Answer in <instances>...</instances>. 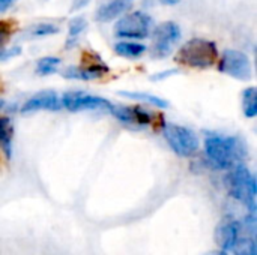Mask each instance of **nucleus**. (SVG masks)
I'll return each instance as SVG.
<instances>
[{"instance_id": "1", "label": "nucleus", "mask_w": 257, "mask_h": 255, "mask_svg": "<svg viewBox=\"0 0 257 255\" xmlns=\"http://www.w3.org/2000/svg\"><path fill=\"white\" fill-rule=\"evenodd\" d=\"M205 153L215 168L229 170L242 161L245 147L236 137L211 132L205 138Z\"/></svg>"}, {"instance_id": "2", "label": "nucleus", "mask_w": 257, "mask_h": 255, "mask_svg": "<svg viewBox=\"0 0 257 255\" xmlns=\"http://www.w3.org/2000/svg\"><path fill=\"white\" fill-rule=\"evenodd\" d=\"M227 192L232 198L239 201L248 209V213L256 215V179L253 173L244 165L236 164L229 168V173L224 179Z\"/></svg>"}, {"instance_id": "3", "label": "nucleus", "mask_w": 257, "mask_h": 255, "mask_svg": "<svg viewBox=\"0 0 257 255\" xmlns=\"http://www.w3.org/2000/svg\"><path fill=\"white\" fill-rule=\"evenodd\" d=\"M218 56V48L212 41L203 38H193L178 50L175 60L190 68L208 69L217 63Z\"/></svg>"}, {"instance_id": "4", "label": "nucleus", "mask_w": 257, "mask_h": 255, "mask_svg": "<svg viewBox=\"0 0 257 255\" xmlns=\"http://www.w3.org/2000/svg\"><path fill=\"white\" fill-rule=\"evenodd\" d=\"M163 137L170 149L181 158L193 156L199 149V138L194 131L176 123H164Z\"/></svg>"}, {"instance_id": "5", "label": "nucleus", "mask_w": 257, "mask_h": 255, "mask_svg": "<svg viewBox=\"0 0 257 255\" xmlns=\"http://www.w3.org/2000/svg\"><path fill=\"white\" fill-rule=\"evenodd\" d=\"M152 29V18L143 12H126L114 26V35L123 39H146Z\"/></svg>"}, {"instance_id": "6", "label": "nucleus", "mask_w": 257, "mask_h": 255, "mask_svg": "<svg viewBox=\"0 0 257 255\" xmlns=\"http://www.w3.org/2000/svg\"><path fill=\"white\" fill-rule=\"evenodd\" d=\"M181 27L173 21H164L154 30L152 35V57L164 59L173 53V48L181 41Z\"/></svg>"}, {"instance_id": "7", "label": "nucleus", "mask_w": 257, "mask_h": 255, "mask_svg": "<svg viewBox=\"0 0 257 255\" xmlns=\"http://www.w3.org/2000/svg\"><path fill=\"white\" fill-rule=\"evenodd\" d=\"M218 71L239 81H248L253 77V65L250 57L238 50H224L218 62Z\"/></svg>"}, {"instance_id": "8", "label": "nucleus", "mask_w": 257, "mask_h": 255, "mask_svg": "<svg viewBox=\"0 0 257 255\" xmlns=\"http://www.w3.org/2000/svg\"><path fill=\"white\" fill-rule=\"evenodd\" d=\"M62 107H65L71 113L77 111H87V110H102V111H110L111 102L105 98L84 93V92H66L62 98Z\"/></svg>"}, {"instance_id": "9", "label": "nucleus", "mask_w": 257, "mask_h": 255, "mask_svg": "<svg viewBox=\"0 0 257 255\" xmlns=\"http://www.w3.org/2000/svg\"><path fill=\"white\" fill-rule=\"evenodd\" d=\"M62 108L60 96L54 90H42L30 96L21 107L23 114L36 111H59Z\"/></svg>"}, {"instance_id": "10", "label": "nucleus", "mask_w": 257, "mask_h": 255, "mask_svg": "<svg viewBox=\"0 0 257 255\" xmlns=\"http://www.w3.org/2000/svg\"><path fill=\"white\" fill-rule=\"evenodd\" d=\"M241 230H242V227H241L239 221H236L230 216L224 218L217 225V228L214 231V240H215L218 249L229 252L233 248V245L236 243V240L239 239Z\"/></svg>"}, {"instance_id": "11", "label": "nucleus", "mask_w": 257, "mask_h": 255, "mask_svg": "<svg viewBox=\"0 0 257 255\" xmlns=\"http://www.w3.org/2000/svg\"><path fill=\"white\" fill-rule=\"evenodd\" d=\"M110 113L123 125L130 126H148L152 123V113L143 107H122L111 105Z\"/></svg>"}, {"instance_id": "12", "label": "nucleus", "mask_w": 257, "mask_h": 255, "mask_svg": "<svg viewBox=\"0 0 257 255\" xmlns=\"http://www.w3.org/2000/svg\"><path fill=\"white\" fill-rule=\"evenodd\" d=\"M133 5H134V0H110L108 3L102 5L96 11L95 20L99 21V23L113 21L116 18H120L126 12H130Z\"/></svg>"}, {"instance_id": "13", "label": "nucleus", "mask_w": 257, "mask_h": 255, "mask_svg": "<svg viewBox=\"0 0 257 255\" xmlns=\"http://www.w3.org/2000/svg\"><path fill=\"white\" fill-rule=\"evenodd\" d=\"M108 72V68L101 63H93L90 66H69L63 71V77L68 80H81V81H92L101 78L104 74Z\"/></svg>"}, {"instance_id": "14", "label": "nucleus", "mask_w": 257, "mask_h": 255, "mask_svg": "<svg viewBox=\"0 0 257 255\" xmlns=\"http://www.w3.org/2000/svg\"><path fill=\"white\" fill-rule=\"evenodd\" d=\"M12 141H14V123L9 117H0V150L5 158L12 156Z\"/></svg>"}, {"instance_id": "15", "label": "nucleus", "mask_w": 257, "mask_h": 255, "mask_svg": "<svg viewBox=\"0 0 257 255\" xmlns=\"http://www.w3.org/2000/svg\"><path fill=\"white\" fill-rule=\"evenodd\" d=\"M120 96L123 98H128V99H134V101H140V102H145V104H149L158 110H164L169 107V101H166L164 98H160L157 95H151V93H146V92H130V90H120L119 92Z\"/></svg>"}, {"instance_id": "16", "label": "nucleus", "mask_w": 257, "mask_h": 255, "mask_svg": "<svg viewBox=\"0 0 257 255\" xmlns=\"http://www.w3.org/2000/svg\"><path fill=\"white\" fill-rule=\"evenodd\" d=\"M146 45L134 42V41H120L114 45V51L117 56L125 59H139L146 53Z\"/></svg>"}, {"instance_id": "17", "label": "nucleus", "mask_w": 257, "mask_h": 255, "mask_svg": "<svg viewBox=\"0 0 257 255\" xmlns=\"http://www.w3.org/2000/svg\"><path fill=\"white\" fill-rule=\"evenodd\" d=\"M242 111L248 119L257 116V89L253 86L242 92Z\"/></svg>"}, {"instance_id": "18", "label": "nucleus", "mask_w": 257, "mask_h": 255, "mask_svg": "<svg viewBox=\"0 0 257 255\" xmlns=\"http://www.w3.org/2000/svg\"><path fill=\"white\" fill-rule=\"evenodd\" d=\"M87 27V21L83 17H75L69 21V27H68V39H66V47H72L77 39L80 38V35L86 30Z\"/></svg>"}, {"instance_id": "19", "label": "nucleus", "mask_w": 257, "mask_h": 255, "mask_svg": "<svg viewBox=\"0 0 257 255\" xmlns=\"http://www.w3.org/2000/svg\"><path fill=\"white\" fill-rule=\"evenodd\" d=\"M233 255H257L256 242L253 236H239L233 248L230 249Z\"/></svg>"}, {"instance_id": "20", "label": "nucleus", "mask_w": 257, "mask_h": 255, "mask_svg": "<svg viewBox=\"0 0 257 255\" xmlns=\"http://www.w3.org/2000/svg\"><path fill=\"white\" fill-rule=\"evenodd\" d=\"M59 66H60L59 57L47 56L36 62V74L38 75H51L59 69Z\"/></svg>"}, {"instance_id": "21", "label": "nucleus", "mask_w": 257, "mask_h": 255, "mask_svg": "<svg viewBox=\"0 0 257 255\" xmlns=\"http://www.w3.org/2000/svg\"><path fill=\"white\" fill-rule=\"evenodd\" d=\"M56 33H59V26L51 24V23L36 24L30 30V35L35 36V38H44V36H50V35H56Z\"/></svg>"}, {"instance_id": "22", "label": "nucleus", "mask_w": 257, "mask_h": 255, "mask_svg": "<svg viewBox=\"0 0 257 255\" xmlns=\"http://www.w3.org/2000/svg\"><path fill=\"white\" fill-rule=\"evenodd\" d=\"M21 54V48L20 47H15V48H2L0 50V60L2 62H6L15 56H20Z\"/></svg>"}, {"instance_id": "23", "label": "nucleus", "mask_w": 257, "mask_h": 255, "mask_svg": "<svg viewBox=\"0 0 257 255\" xmlns=\"http://www.w3.org/2000/svg\"><path fill=\"white\" fill-rule=\"evenodd\" d=\"M11 38V27L8 23H0V50L8 44Z\"/></svg>"}, {"instance_id": "24", "label": "nucleus", "mask_w": 257, "mask_h": 255, "mask_svg": "<svg viewBox=\"0 0 257 255\" xmlns=\"http://www.w3.org/2000/svg\"><path fill=\"white\" fill-rule=\"evenodd\" d=\"M176 72H178L176 69L163 71V72H158V74L152 75V77H151V80H154V81H160V80H164V78H167V77H172V75H175Z\"/></svg>"}, {"instance_id": "25", "label": "nucleus", "mask_w": 257, "mask_h": 255, "mask_svg": "<svg viewBox=\"0 0 257 255\" xmlns=\"http://www.w3.org/2000/svg\"><path fill=\"white\" fill-rule=\"evenodd\" d=\"M12 3H14V0H0V12L8 11L12 6Z\"/></svg>"}, {"instance_id": "26", "label": "nucleus", "mask_w": 257, "mask_h": 255, "mask_svg": "<svg viewBox=\"0 0 257 255\" xmlns=\"http://www.w3.org/2000/svg\"><path fill=\"white\" fill-rule=\"evenodd\" d=\"M87 2H89V0H75V3H74V6H72V11H75V9H80V8H83V6H86V5H87Z\"/></svg>"}, {"instance_id": "27", "label": "nucleus", "mask_w": 257, "mask_h": 255, "mask_svg": "<svg viewBox=\"0 0 257 255\" xmlns=\"http://www.w3.org/2000/svg\"><path fill=\"white\" fill-rule=\"evenodd\" d=\"M205 255H229L226 251H221V249H217V251H211V252H208V254Z\"/></svg>"}, {"instance_id": "28", "label": "nucleus", "mask_w": 257, "mask_h": 255, "mask_svg": "<svg viewBox=\"0 0 257 255\" xmlns=\"http://www.w3.org/2000/svg\"><path fill=\"white\" fill-rule=\"evenodd\" d=\"M3 105H5V102H3V101L0 99V110H2V107H3Z\"/></svg>"}]
</instances>
